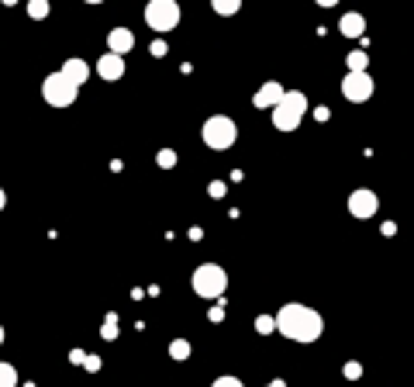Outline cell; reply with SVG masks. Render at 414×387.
I'll return each mask as SVG.
<instances>
[{
  "mask_svg": "<svg viewBox=\"0 0 414 387\" xmlns=\"http://www.w3.org/2000/svg\"><path fill=\"white\" fill-rule=\"evenodd\" d=\"M376 207H380V197L373 190H366V187L349 194V214H356V218H373Z\"/></svg>",
  "mask_w": 414,
  "mask_h": 387,
  "instance_id": "ba28073f",
  "label": "cell"
},
{
  "mask_svg": "<svg viewBox=\"0 0 414 387\" xmlns=\"http://www.w3.org/2000/svg\"><path fill=\"white\" fill-rule=\"evenodd\" d=\"M77 94H79V87L66 77L62 70H59V73H49L45 83H42V97H45V104H52V107H69V104L77 101Z\"/></svg>",
  "mask_w": 414,
  "mask_h": 387,
  "instance_id": "5b68a950",
  "label": "cell"
},
{
  "mask_svg": "<svg viewBox=\"0 0 414 387\" xmlns=\"http://www.w3.org/2000/svg\"><path fill=\"white\" fill-rule=\"evenodd\" d=\"M0 387H18V370L11 363H0Z\"/></svg>",
  "mask_w": 414,
  "mask_h": 387,
  "instance_id": "e0dca14e",
  "label": "cell"
},
{
  "mask_svg": "<svg viewBox=\"0 0 414 387\" xmlns=\"http://www.w3.org/2000/svg\"><path fill=\"white\" fill-rule=\"evenodd\" d=\"M225 287H228V273L218 263H201L194 270V290H197V298H221Z\"/></svg>",
  "mask_w": 414,
  "mask_h": 387,
  "instance_id": "277c9868",
  "label": "cell"
},
{
  "mask_svg": "<svg viewBox=\"0 0 414 387\" xmlns=\"http://www.w3.org/2000/svg\"><path fill=\"white\" fill-rule=\"evenodd\" d=\"M83 4H103V0H83Z\"/></svg>",
  "mask_w": 414,
  "mask_h": 387,
  "instance_id": "83f0119b",
  "label": "cell"
},
{
  "mask_svg": "<svg viewBox=\"0 0 414 387\" xmlns=\"http://www.w3.org/2000/svg\"><path fill=\"white\" fill-rule=\"evenodd\" d=\"M145 25L152 31H173L180 25V4L177 0H149L145 4Z\"/></svg>",
  "mask_w": 414,
  "mask_h": 387,
  "instance_id": "8992f818",
  "label": "cell"
},
{
  "mask_svg": "<svg viewBox=\"0 0 414 387\" xmlns=\"http://www.w3.org/2000/svg\"><path fill=\"white\" fill-rule=\"evenodd\" d=\"M366 62H369L366 52H352V55H349V70H366Z\"/></svg>",
  "mask_w": 414,
  "mask_h": 387,
  "instance_id": "d6986e66",
  "label": "cell"
},
{
  "mask_svg": "<svg viewBox=\"0 0 414 387\" xmlns=\"http://www.w3.org/2000/svg\"><path fill=\"white\" fill-rule=\"evenodd\" d=\"M4 205H7V194H4V190H0V211H4Z\"/></svg>",
  "mask_w": 414,
  "mask_h": 387,
  "instance_id": "cb8c5ba5",
  "label": "cell"
},
{
  "mask_svg": "<svg viewBox=\"0 0 414 387\" xmlns=\"http://www.w3.org/2000/svg\"><path fill=\"white\" fill-rule=\"evenodd\" d=\"M280 97H284V87H280L276 80H269V83H262V87H259V94L252 97V104H256V107H276Z\"/></svg>",
  "mask_w": 414,
  "mask_h": 387,
  "instance_id": "8fae6325",
  "label": "cell"
},
{
  "mask_svg": "<svg viewBox=\"0 0 414 387\" xmlns=\"http://www.w3.org/2000/svg\"><path fill=\"white\" fill-rule=\"evenodd\" d=\"M211 387H245V384H242L238 377H218V381H214Z\"/></svg>",
  "mask_w": 414,
  "mask_h": 387,
  "instance_id": "7402d4cb",
  "label": "cell"
},
{
  "mask_svg": "<svg viewBox=\"0 0 414 387\" xmlns=\"http://www.w3.org/2000/svg\"><path fill=\"white\" fill-rule=\"evenodd\" d=\"M201 138H204L207 149L225 153V149H232L235 138H238V125H235L232 118H225V114H214V118H207V121H204Z\"/></svg>",
  "mask_w": 414,
  "mask_h": 387,
  "instance_id": "3957f363",
  "label": "cell"
},
{
  "mask_svg": "<svg viewBox=\"0 0 414 387\" xmlns=\"http://www.w3.org/2000/svg\"><path fill=\"white\" fill-rule=\"evenodd\" d=\"M276 318V332L286 336L290 342H318L325 336V318L318 311H310L308 305H284L273 315Z\"/></svg>",
  "mask_w": 414,
  "mask_h": 387,
  "instance_id": "6da1fadb",
  "label": "cell"
},
{
  "mask_svg": "<svg viewBox=\"0 0 414 387\" xmlns=\"http://www.w3.org/2000/svg\"><path fill=\"white\" fill-rule=\"evenodd\" d=\"M373 90H376V83H373V77L366 73V70H349L345 73V80H342V97L352 104H362L373 97Z\"/></svg>",
  "mask_w": 414,
  "mask_h": 387,
  "instance_id": "52a82bcc",
  "label": "cell"
},
{
  "mask_svg": "<svg viewBox=\"0 0 414 387\" xmlns=\"http://www.w3.org/2000/svg\"><path fill=\"white\" fill-rule=\"evenodd\" d=\"M0 4H7V7H14V4H18V0H0Z\"/></svg>",
  "mask_w": 414,
  "mask_h": 387,
  "instance_id": "484cf974",
  "label": "cell"
},
{
  "mask_svg": "<svg viewBox=\"0 0 414 387\" xmlns=\"http://www.w3.org/2000/svg\"><path fill=\"white\" fill-rule=\"evenodd\" d=\"M308 111V97L301 90H284V97L273 107V129L276 131H297Z\"/></svg>",
  "mask_w": 414,
  "mask_h": 387,
  "instance_id": "7a4b0ae2",
  "label": "cell"
},
{
  "mask_svg": "<svg viewBox=\"0 0 414 387\" xmlns=\"http://www.w3.org/2000/svg\"><path fill=\"white\" fill-rule=\"evenodd\" d=\"M362 28H366V18L356 14V11H352V14H342V21H338V31H342L345 38H359Z\"/></svg>",
  "mask_w": 414,
  "mask_h": 387,
  "instance_id": "4fadbf2b",
  "label": "cell"
},
{
  "mask_svg": "<svg viewBox=\"0 0 414 387\" xmlns=\"http://www.w3.org/2000/svg\"><path fill=\"white\" fill-rule=\"evenodd\" d=\"M266 387H286V384L284 381H273V384H266Z\"/></svg>",
  "mask_w": 414,
  "mask_h": 387,
  "instance_id": "d4e9b609",
  "label": "cell"
},
{
  "mask_svg": "<svg viewBox=\"0 0 414 387\" xmlns=\"http://www.w3.org/2000/svg\"><path fill=\"white\" fill-rule=\"evenodd\" d=\"M62 73L73 80L77 87H83V83L90 80V66H86L83 59H77V55H73V59H66V62H62Z\"/></svg>",
  "mask_w": 414,
  "mask_h": 387,
  "instance_id": "7c38bea8",
  "label": "cell"
},
{
  "mask_svg": "<svg viewBox=\"0 0 414 387\" xmlns=\"http://www.w3.org/2000/svg\"><path fill=\"white\" fill-rule=\"evenodd\" d=\"M28 14H31L35 21H45V18H49V0H31V4H28Z\"/></svg>",
  "mask_w": 414,
  "mask_h": 387,
  "instance_id": "2e32d148",
  "label": "cell"
},
{
  "mask_svg": "<svg viewBox=\"0 0 414 387\" xmlns=\"http://www.w3.org/2000/svg\"><path fill=\"white\" fill-rule=\"evenodd\" d=\"M342 374H345L349 381H356V377H359V374H362V366H359V363H356V360H352V363H345V366H342Z\"/></svg>",
  "mask_w": 414,
  "mask_h": 387,
  "instance_id": "44dd1931",
  "label": "cell"
},
{
  "mask_svg": "<svg viewBox=\"0 0 414 387\" xmlns=\"http://www.w3.org/2000/svg\"><path fill=\"white\" fill-rule=\"evenodd\" d=\"M169 356H173V360H190V342H186V339H173V342H169Z\"/></svg>",
  "mask_w": 414,
  "mask_h": 387,
  "instance_id": "9a60e30c",
  "label": "cell"
},
{
  "mask_svg": "<svg viewBox=\"0 0 414 387\" xmlns=\"http://www.w3.org/2000/svg\"><path fill=\"white\" fill-rule=\"evenodd\" d=\"M318 4H321V7H335L338 0H318Z\"/></svg>",
  "mask_w": 414,
  "mask_h": 387,
  "instance_id": "603a6c76",
  "label": "cell"
},
{
  "mask_svg": "<svg viewBox=\"0 0 414 387\" xmlns=\"http://www.w3.org/2000/svg\"><path fill=\"white\" fill-rule=\"evenodd\" d=\"M107 49L118 52V55H128L135 49V35H131V28H111V35H107Z\"/></svg>",
  "mask_w": 414,
  "mask_h": 387,
  "instance_id": "30bf717a",
  "label": "cell"
},
{
  "mask_svg": "<svg viewBox=\"0 0 414 387\" xmlns=\"http://www.w3.org/2000/svg\"><path fill=\"white\" fill-rule=\"evenodd\" d=\"M97 77L101 80H121L125 77V55H118V52H107L97 59Z\"/></svg>",
  "mask_w": 414,
  "mask_h": 387,
  "instance_id": "9c48e42d",
  "label": "cell"
},
{
  "mask_svg": "<svg viewBox=\"0 0 414 387\" xmlns=\"http://www.w3.org/2000/svg\"><path fill=\"white\" fill-rule=\"evenodd\" d=\"M159 166H162V170H173V166H177V153H173V149H162V153H159Z\"/></svg>",
  "mask_w": 414,
  "mask_h": 387,
  "instance_id": "ffe728a7",
  "label": "cell"
},
{
  "mask_svg": "<svg viewBox=\"0 0 414 387\" xmlns=\"http://www.w3.org/2000/svg\"><path fill=\"white\" fill-rule=\"evenodd\" d=\"M211 7H214V14H221V18H232L242 11V0H211Z\"/></svg>",
  "mask_w": 414,
  "mask_h": 387,
  "instance_id": "5bb4252c",
  "label": "cell"
},
{
  "mask_svg": "<svg viewBox=\"0 0 414 387\" xmlns=\"http://www.w3.org/2000/svg\"><path fill=\"white\" fill-rule=\"evenodd\" d=\"M0 346H4V325H0Z\"/></svg>",
  "mask_w": 414,
  "mask_h": 387,
  "instance_id": "4316f807",
  "label": "cell"
},
{
  "mask_svg": "<svg viewBox=\"0 0 414 387\" xmlns=\"http://www.w3.org/2000/svg\"><path fill=\"white\" fill-rule=\"evenodd\" d=\"M273 329H276V318H269V315H259V318H256V332L269 336Z\"/></svg>",
  "mask_w": 414,
  "mask_h": 387,
  "instance_id": "ac0fdd59",
  "label": "cell"
}]
</instances>
